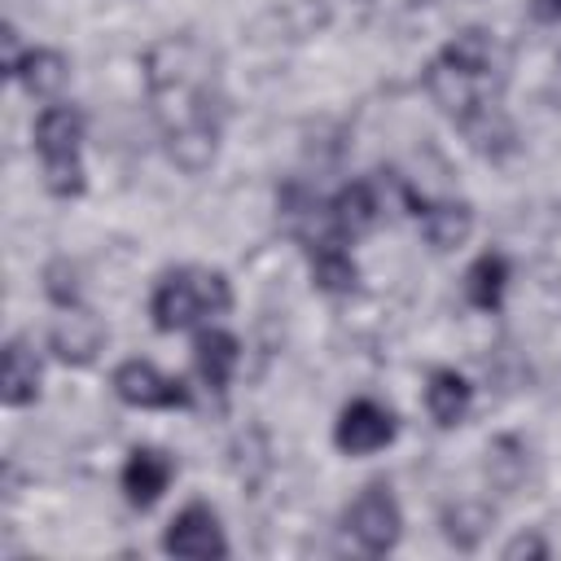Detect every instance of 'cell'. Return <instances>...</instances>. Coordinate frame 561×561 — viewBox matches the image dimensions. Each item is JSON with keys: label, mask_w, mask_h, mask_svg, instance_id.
<instances>
[{"label": "cell", "mask_w": 561, "mask_h": 561, "mask_svg": "<svg viewBox=\"0 0 561 561\" xmlns=\"http://www.w3.org/2000/svg\"><path fill=\"white\" fill-rule=\"evenodd\" d=\"M145 88L167 158L180 171L202 175L219 153V131L228 114L215 53L193 35L158 39L145 53Z\"/></svg>", "instance_id": "1"}, {"label": "cell", "mask_w": 561, "mask_h": 561, "mask_svg": "<svg viewBox=\"0 0 561 561\" xmlns=\"http://www.w3.org/2000/svg\"><path fill=\"white\" fill-rule=\"evenodd\" d=\"M504 48L495 44L491 31L482 26H465L456 39H447L430 66H425V92L430 101L460 127L465 118L500 105L504 92Z\"/></svg>", "instance_id": "2"}, {"label": "cell", "mask_w": 561, "mask_h": 561, "mask_svg": "<svg viewBox=\"0 0 561 561\" xmlns=\"http://www.w3.org/2000/svg\"><path fill=\"white\" fill-rule=\"evenodd\" d=\"M228 307H232V289L224 272H210V267H175L153 285V298H149V316L162 333L193 329L197 320L224 316Z\"/></svg>", "instance_id": "3"}, {"label": "cell", "mask_w": 561, "mask_h": 561, "mask_svg": "<svg viewBox=\"0 0 561 561\" xmlns=\"http://www.w3.org/2000/svg\"><path fill=\"white\" fill-rule=\"evenodd\" d=\"M35 149L44 162V184L57 197L83 193V114L79 105L53 101L35 114Z\"/></svg>", "instance_id": "4"}, {"label": "cell", "mask_w": 561, "mask_h": 561, "mask_svg": "<svg viewBox=\"0 0 561 561\" xmlns=\"http://www.w3.org/2000/svg\"><path fill=\"white\" fill-rule=\"evenodd\" d=\"M346 535L355 539L359 552L368 557H381L399 543V530H403V513H399V500L390 495L386 482H368L351 504H346V517H342Z\"/></svg>", "instance_id": "5"}, {"label": "cell", "mask_w": 561, "mask_h": 561, "mask_svg": "<svg viewBox=\"0 0 561 561\" xmlns=\"http://www.w3.org/2000/svg\"><path fill=\"white\" fill-rule=\"evenodd\" d=\"M162 548H167L171 557L210 561V557H224V552H228V539H224V526H219L215 508L202 504V500H193V504H184V508L171 517V526H167V535H162Z\"/></svg>", "instance_id": "6"}, {"label": "cell", "mask_w": 561, "mask_h": 561, "mask_svg": "<svg viewBox=\"0 0 561 561\" xmlns=\"http://www.w3.org/2000/svg\"><path fill=\"white\" fill-rule=\"evenodd\" d=\"M390 438H394V412L381 408L377 399H351V403L337 412L333 443H337L346 456H373V451H381Z\"/></svg>", "instance_id": "7"}, {"label": "cell", "mask_w": 561, "mask_h": 561, "mask_svg": "<svg viewBox=\"0 0 561 561\" xmlns=\"http://www.w3.org/2000/svg\"><path fill=\"white\" fill-rule=\"evenodd\" d=\"M114 394L131 408H184L188 403L184 381L158 373L149 359H123L114 368Z\"/></svg>", "instance_id": "8"}, {"label": "cell", "mask_w": 561, "mask_h": 561, "mask_svg": "<svg viewBox=\"0 0 561 561\" xmlns=\"http://www.w3.org/2000/svg\"><path fill=\"white\" fill-rule=\"evenodd\" d=\"M48 346H53L57 359H66V364H92L96 351L105 346V324H101L92 311H83L79 302H75V307H61V316H57L53 329H48Z\"/></svg>", "instance_id": "9"}, {"label": "cell", "mask_w": 561, "mask_h": 561, "mask_svg": "<svg viewBox=\"0 0 561 561\" xmlns=\"http://www.w3.org/2000/svg\"><path fill=\"white\" fill-rule=\"evenodd\" d=\"M171 473H175L171 456H162V451H153V447H136V451L127 456V465H123V491H127V500H131L136 508H149V504H158L162 491L171 486Z\"/></svg>", "instance_id": "10"}, {"label": "cell", "mask_w": 561, "mask_h": 561, "mask_svg": "<svg viewBox=\"0 0 561 561\" xmlns=\"http://www.w3.org/2000/svg\"><path fill=\"white\" fill-rule=\"evenodd\" d=\"M416 228L434 250H456L473 232V210L469 202H425L416 210Z\"/></svg>", "instance_id": "11"}, {"label": "cell", "mask_w": 561, "mask_h": 561, "mask_svg": "<svg viewBox=\"0 0 561 561\" xmlns=\"http://www.w3.org/2000/svg\"><path fill=\"white\" fill-rule=\"evenodd\" d=\"M329 206H333V224H337V232L346 241L373 232L377 219H381V197H377V188L368 180H351L346 188H337V197Z\"/></svg>", "instance_id": "12"}, {"label": "cell", "mask_w": 561, "mask_h": 561, "mask_svg": "<svg viewBox=\"0 0 561 561\" xmlns=\"http://www.w3.org/2000/svg\"><path fill=\"white\" fill-rule=\"evenodd\" d=\"M193 359H197V373L210 390H224L232 381V368L241 364V342L224 329H202L197 342H193Z\"/></svg>", "instance_id": "13"}, {"label": "cell", "mask_w": 561, "mask_h": 561, "mask_svg": "<svg viewBox=\"0 0 561 561\" xmlns=\"http://www.w3.org/2000/svg\"><path fill=\"white\" fill-rule=\"evenodd\" d=\"M0 394H4L9 408H26V403H35V394H39V355H35L22 337H13V342L4 346Z\"/></svg>", "instance_id": "14"}, {"label": "cell", "mask_w": 561, "mask_h": 561, "mask_svg": "<svg viewBox=\"0 0 561 561\" xmlns=\"http://www.w3.org/2000/svg\"><path fill=\"white\" fill-rule=\"evenodd\" d=\"M469 399H473V386L456 373V368H434L430 373V386H425V412L434 416V425L451 430L465 421L469 412Z\"/></svg>", "instance_id": "15"}, {"label": "cell", "mask_w": 561, "mask_h": 561, "mask_svg": "<svg viewBox=\"0 0 561 561\" xmlns=\"http://www.w3.org/2000/svg\"><path fill=\"white\" fill-rule=\"evenodd\" d=\"M13 79H18L31 96L53 101V96L66 88V79H70V61H66V53H57V48H26V57L18 61Z\"/></svg>", "instance_id": "16"}, {"label": "cell", "mask_w": 561, "mask_h": 561, "mask_svg": "<svg viewBox=\"0 0 561 561\" xmlns=\"http://www.w3.org/2000/svg\"><path fill=\"white\" fill-rule=\"evenodd\" d=\"M504 289H508V259L486 250L469 263L465 272V298L478 307V311H495L504 302Z\"/></svg>", "instance_id": "17"}, {"label": "cell", "mask_w": 561, "mask_h": 561, "mask_svg": "<svg viewBox=\"0 0 561 561\" xmlns=\"http://www.w3.org/2000/svg\"><path fill=\"white\" fill-rule=\"evenodd\" d=\"M460 131H465V140H469L482 158H504V153H513V145H517V131H513L504 105H491V110L465 118Z\"/></svg>", "instance_id": "18"}, {"label": "cell", "mask_w": 561, "mask_h": 561, "mask_svg": "<svg viewBox=\"0 0 561 561\" xmlns=\"http://www.w3.org/2000/svg\"><path fill=\"white\" fill-rule=\"evenodd\" d=\"M311 259V280L324 289V294H351L359 272H355V259L346 250V241H329V245H316L307 250Z\"/></svg>", "instance_id": "19"}, {"label": "cell", "mask_w": 561, "mask_h": 561, "mask_svg": "<svg viewBox=\"0 0 561 561\" xmlns=\"http://www.w3.org/2000/svg\"><path fill=\"white\" fill-rule=\"evenodd\" d=\"M443 530H447V539L456 548H478L482 535L491 530V508L478 504V500H460V504H451L443 513Z\"/></svg>", "instance_id": "20"}, {"label": "cell", "mask_w": 561, "mask_h": 561, "mask_svg": "<svg viewBox=\"0 0 561 561\" xmlns=\"http://www.w3.org/2000/svg\"><path fill=\"white\" fill-rule=\"evenodd\" d=\"M44 294H48L57 307H75V302H79V280H75L70 259H53V263L44 267Z\"/></svg>", "instance_id": "21"}, {"label": "cell", "mask_w": 561, "mask_h": 561, "mask_svg": "<svg viewBox=\"0 0 561 561\" xmlns=\"http://www.w3.org/2000/svg\"><path fill=\"white\" fill-rule=\"evenodd\" d=\"M504 557H548V543H543L539 535H517V539L504 548Z\"/></svg>", "instance_id": "22"}, {"label": "cell", "mask_w": 561, "mask_h": 561, "mask_svg": "<svg viewBox=\"0 0 561 561\" xmlns=\"http://www.w3.org/2000/svg\"><path fill=\"white\" fill-rule=\"evenodd\" d=\"M535 22H561V0H530Z\"/></svg>", "instance_id": "23"}]
</instances>
